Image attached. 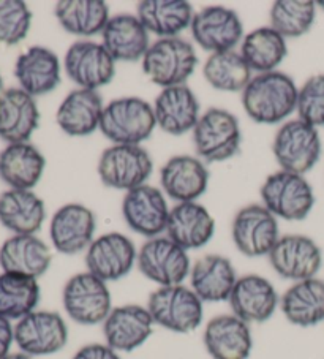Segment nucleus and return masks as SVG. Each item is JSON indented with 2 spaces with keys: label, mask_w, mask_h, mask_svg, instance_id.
Returning <instances> with one entry per match:
<instances>
[{
  "label": "nucleus",
  "mask_w": 324,
  "mask_h": 359,
  "mask_svg": "<svg viewBox=\"0 0 324 359\" xmlns=\"http://www.w3.org/2000/svg\"><path fill=\"white\" fill-rule=\"evenodd\" d=\"M299 89L283 72L259 73L242 92V107L247 116L258 123H280L288 119L297 107Z\"/></svg>",
  "instance_id": "1"
},
{
  "label": "nucleus",
  "mask_w": 324,
  "mask_h": 359,
  "mask_svg": "<svg viewBox=\"0 0 324 359\" xmlns=\"http://www.w3.org/2000/svg\"><path fill=\"white\" fill-rule=\"evenodd\" d=\"M165 194L179 203L196 201L209 184V171L201 158L191 156L171 157L160 171Z\"/></svg>",
  "instance_id": "27"
},
{
  "label": "nucleus",
  "mask_w": 324,
  "mask_h": 359,
  "mask_svg": "<svg viewBox=\"0 0 324 359\" xmlns=\"http://www.w3.org/2000/svg\"><path fill=\"white\" fill-rule=\"evenodd\" d=\"M67 342L68 326L58 312L36 309L15 325V344L29 356L54 355L64 350Z\"/></svg>",
  "instance_id": "11"
},
{
  "label": "nucleus",
  "mask_w": 324,
  "mask_h": 359,
  "mask_svg": "<svg viewBox=\"0 0 324 359\" xmlns=\"http://www.w3.org/2000/svg\"><path fill=\"white\" fill-rule=\"evenodd\" d=\"M147 311L155 325L177 334L196 331L204 317L203 301L184 283L158 287L149 296Z\"/></svg>",
  "instance_id": "3"
},
{
  "label": "nucleus",
  "mask_w": 324,
  "mask_h": 359,
  "mask_svg": "<svg viewBox=\"0 0 324 359\" xmlns=\"http://www.w3.org/2000/svg\"><path fill=\"white\" fill-rule=\"evenodd\" d=\"M170 210L163 191L147 184L127 191L122 201V215L126 224L135 233L149 239L166 233Z\"/></svg>",
  "instance_id": "18"
},
{
  "label": "nucleus",
  "mask_w": 324,
  "mask_h": 359,
  "mask_svg": "<svg viewBox=\"0 0 324 359\" xmlns=\"http://www.w3.org/2000/svg\"><path fill=\"white\" fill-rule=\"evenodd\" d=\"M203 75L212 88L222 92H244L250 83L252 70L238 51L210 54L204 62Z\"/></svg>",
  "instance_id": "38"
},
{
  "label": "nucleus",
  "mask_w": 324,
  "mask_h": 359,
  "mask_svg": "<svg viewBox=\"0 0 324 359\" xmlns=\"http://www.w3.org/2000/svg\"><path fill=\"white\" fill-rule=\"evenodd\" d=\"M136 16L149 34L160 39H176L191 26L193 7L184 0H142Z\"/></svg>",
  "instance_id": "34"
},
{
  "label": "nucleus",
  "mask_w": 324,
  "mask_h": 359,
  "mask_svg": "<svg viewBox=\"0 0 324 359\" xmlns=\"http://www.w3.org/2000/svg\"><path fill=\"white\" fill-rule=\"evenodd\" d=\"M138 262L133 241L122 233H106L86 250V268L103 282H117L130 274Z\"/></svg>",
  "instance_id": "16"
},
{
  "label": "nucleus",
  "mask_w": 324,
  "mask_h": 359,
  "mask_svg": "<svg viewBox=\"0 0 324 359\" xmlns=\"http://www.w3.org/2000/svg\"><path fill=\"white\" fill-rule=\"evenodd\" d=\"M259 194L263 206L277 219L301 222L315 206V194L307 179L283 170L267 176Z\"/></svg>",
  "instance_id": "6"
},
{
  "label": "nucleus",
  "mask_w": 324,
  "mask_h": 359,
  "mask_svg": "<svg viewBox=\"0 0 324 359\" xmlns=\"http://www.w3.org/2000/svg\"><path fill=\"white\" fill-rule=\"evenodd\" d=\"M72 359H122L119 353L106 344H89L81 346Z\"/></svg>",
  "instance_id": "42"
},
{
  "label": "nucleus",
  "mask_w": 324,
  "mask_h": 359,
  "mask_svg": "<svg viewBox=\"0 0 324 359\" xmlns=\"http://www.w3.org/2000/svg\"><path fill=\"white\" fill-rule=\"evenodd\" d=\"M214 233L215 220L199 203H179L170 210L166 236L184 250L201 249L214 238Z\"/></svg>",
  "instance_id": "26"
},
{
  "label": "nucleus",
  "mask_w": 324,
  "mask_h": 359,
  "mask_svg": "<svg viewBox=\"0 0 324 359\" xmlns=\"http://www.w3.org/2000/svg\"><path fill=\"white\" fill-rule=\"evenodd\" d=\"M154 318L147 307L127 304L113 307L103 321L106 345L117 353H130L147 342L154 331Z\"/></svg>",
  "instance_id": "19"
},
{
  "label": "nucleus",
  "mask_w": 324,
  "mask_h": 359,
  "mask_svg": "<svg viewBox=\"0 0 324 359\" xmlns=\"http://www.w3.org/2000/svg\"><path fill=\"white\" fill-rule=\"evenodd\" d=\"M316 2L311 0H278L271 8V27L288 39H299L315 24Z\"/></svg>",
  "instance_id": "39"
},
{
  "label": "nucleus",
  "mask_w": 324,
  "mask_h": 359,
  "mask_svg": "<svg viewBox=\"0 0 324 359\" xmlns=\"http://www.w3.org/2000/svg\"><path fill=\"white\" fill-rule=\"evenodd\" d=\"M40 123L35 98L20 88L5 89L0 94V140L7 144L29 142Z\"/></svg>",
  "instance_id": "21"
},
{
  "label": "nucleus",
  "mask_w": 324,
  "mask_h": 359,
  "mask_svg": "<svg viewBox=\"0 0 324 359\" xmlns=\"http://www.w3.org/2000/svg\"><path fill=\"white\" fill-rule=\"evenodd\" d=\"M296 111L309 126L324 127V73L310 76L299 89Z\"/></svg>",
  "instance_id": "41"
},
{
  "label": "nucleus",
  "mask_w": 324,
  "mask_h": 359,
  "mask_svg": "<svg viewBox=\"0 0 324 359\" xmlns=\"http://www.w3.org/2000/svg\"><path fill=\"white\" fill-rule=\"evenodd\" d=\"M41 290L36 278L0 272V317L20 321L36 311Z\"/></svg>",
  "instance_id": "37"
},
{
  "label": "nucleus",
  "mask_w": 324,
  "mask_h": 359,
  "mask_svg": "<svg viewBox=\"0 0 324 359\" xmlns=\"http://www.w3.org/2000/svg\"><path fill=\"white\" fill-rule=\"evenodd\" d=\"M15 78L20 89L34 98L49 94L60 84L58 54L45 46H30L16 59Z\"/></svg>",
  "instance_id": "25"
},
{
  "label": "nucleus",
  "mask_w": 324,
  "mask_h": 359,
  "mask_svg": "<svg viewBox=\"0 0 324 359\" xmlns=\"http://www.w3.org/2000/svg\"><path fill=\"white\" fill-rule=\"evenodd\" d=\"M198 65L191 43L182 39H160L149 46L142 57V72L161 89L185 84Z\"/></svg>",
  "instance_id": "4"
},
{
  "label": "nucleus",
  "mask_w": 324,
  "mask_h": 359,
  "mask_svg": "<svg viewBox=\"0 0 324 359\" xmlns=\"http://www.w3.org/2000/svg\"><path fill=\"white\" fill-rule=\"evenodd\" d=\"M154 171L152 157L141 146L113 144L98 160V176L106 187L130 191L147 182Z\"/></svg>",
  "instance_id": "9"
},
{
  "label": "nucleus",
  "mask_w": 324,
  "mask_h": 359,
  "mask_svg": "<svg viewBox=\"0 0 324 359\" xmlns=\"http://www.w3.org/2000/svg\"><path fill=\"white\" fill-rule=\"evenodd\" d=\"M53 253L36 234H13L0 247V269L11 274L39 278L45 276Z\"/></svg>",
  "instance_id": "23"
},
{
  "label": "nucleus",
  "mask_w": 324,
  "mask_h": 359,
  "mask_svg": "<svg viewBox=\"0 0 324 359\" xmlns=\"http://www.w3.org/2000/svg\"><path fill=\"white\" fill-rule=\"evenodd\" d=\"M238 278L227 257L210 253L191 264L190 288L203 302H223L229 299Z\"/></svg>",
  "instance_id": "28"
},
{
  "label": "nucleus",
  "mask_w": 324,
  "mask_h": 359,
  "mask_svg": "<svg viewBox=\"0 0 324 359\" xmlns=\"http://www.w3.org/2000/svg\"><path fill=\"white\" fill-rule=\"evenodd\" d=\"M104 104L95 90L74 89L60 103L55 121L70 136H89L100 128Z\"/></svg>",
  "instance_id": "31"
},
{
  "label": "nucleus",
  "mask_w": 324,
  "mask_h": 359,
  "mask_svg": "<svg viewBox=\"0 0 324 359\" xmlns=\"http://www.w3.org/2000/svg\"><path fill=\"white\" fill-rule=\"evenodd\" d=\"M102 45L116 62H136L142 60L151 43L138 16L116 15L103 29Z\"/></svg>",
  "instance_id": "30"
},
{
  "label": "nucleus",
  "mask_w": 324,
  "mask_h": 359,
  "mask_svg": "<svg viewBox=\"0 0 324 359\" xmlns=\"http://www.w3.org/2000/svg\"><path fill=\"white\" fill-rule=\"evenodd\" d=\"M64 68L68 78L78 89L98 90L113 81L116 60L102 43L76 41L68 48L64 57Z\"/></svg>",
  "instance_id": "15"
},
{
  "label": "nucleus",
  "mask_w": 324,
  "mask_h": 359,
  "mask_svg": "<svg viewBox=\"0 0 324 359\" xmlns=\"http://www.w3.org/2000/svg\"><path fill=\"white\" fill-rule=\"evenodd\" d=\"M288 54L286 39L271 26L255 29L241 43V55L252 72H276Z\"/></svg>",
  "instance_id": "36"
},
{
  "label": "nucleus",
  "mask_w": 324,
  "mask_h": 359,
  "mask_svg": "<svg viewBox=\"0 0 324 359\" xmlns=\"http://www.w3.org/2000/svg\"><path fill=\"white\" fill-rule=\"evenodd\" d=\"M238 117L222 108H210L201 114L193 128V144L198 158L205 162H227L241 149Z\"/></svg>",
  "instance_id": "5"
},
{
  "label": "nucleus",
  "mask_w": 324,
  "mask_h": 359,
  "mask_svg": "<svg viewBox=\"0 0 324 359\" xmlns=\"http://www.w3.org/2000/svg\"><path fill=\"white\" fill-rule=\"evenodd\" d=\"M272 152L280 168L304 176L318 163L323 147L318 128L301 119L285 122L277 130Z\"/></svg>",
  "instance_id": "8"
},
{
  "label": "nucleus",
  "mask_w": 324,
  "mask_h": 359,
  "mask_svg": "<svg viewBox=\"0 0 324 359\" xmlns=\"http://www.w3.org/2000/svg\"><path fill=\"white\" fill-rule=\"evenodd\" d=\"M62 304L68 317L83 326L103 325L113 311L108 283L87 271L68 278L62 292Z\"/></svg>",
  "instance_id": "7"
},
{
  "label": "nucleus",
  "mask_w": 324,
  "mask_h": 359,
  "mask_svg": "<svg viewBox=\"0 0 324 359\" xmlns=\"http://www.w3.org/2000/svg\"><path fill=\"white\" fill-rule=\"evenodd\" d=\"M318 7H320L321 10H324V0H321V2H316Z\"/></svg>",
  "instance_id": "46"
},
{
  "label": "nucleus",
  "mask_w": 324,
  "mask_h": 359,
  "mask_svg": "<svg viewBox=\"0 0 324 359\" xmlns=\"http://www.w3.org/2000/svg\"><path fill=\"white\" fill-rule=\"evenodd\" d=\"M157 126L168 135L180 136L193 132L199 121V102L189 86H173L161 89L154 103Z\"/></svg>",
  "instance_id": "24"
},
{
  "label": "nucleus",
  "mask_w": 324,
  "mask_h": 359,
  "mask_svg": "<svg viewBox=\"0 0 324 359\" xmlns=\"http://www.w3.org/2000/svg\"><path fill=\"white\" fill-rule=\"evenodd\" d=\"M32 11L22 0H0V45L15 46L26 39Z\"/></svg>",
  "instance_id": "40"
},
{
  "label": "nucleus",
  "mask_w": 324,
  "mask_h": 359,
  "mask_svg": "<svg viewBox=\"0 0 324 359\" xmlns=\"http://www.w3.org/2000/svg\"><path fill=\"white\" fill-rule=\"evenodd\" d=\"M203 339L212 359H247L253 348L250 325L234 313L212 318L204 327Z\"/></svg>",
  "instance_id": "22"
},
{
  "label": "nucleus",
  "mask_w": 324,
  "mask_h": 359,
  "mask_svg": "<svg viewBox=\"0 0 324 359\" xmlns=\"http://www.w3.org/2000/svg\"><path fill=\"white\" fill-rule=\"evenodd\" d=\"M15 344V325L11 321L0 317V359L11 353V345Z\"/></svg>",
  "instance_id": "43"
},
{
  "label": "nucleus",
  "mask_w": 324,
  "mask_h": 359,
  "mask_svg": "<svg viewBox=\"0 0 324 359\" xmlns=\"http://www.w3.org/2000/svg\"><path fill=\"white\" fill-rule=\"evenodd\" d=\"M4 92V81H2V75H0V94Z\"/></svg>",
  "instance_id": "45"
},
{
  "label": "nucleus",
  "mask_w": 324,
  "mask_h": 359,
  "mask_svg": "<svg viewBox=\"0 0 324 359\" xmlns=\"http://www.w3.org/2000/svg\"><path fill=\"white\" fill-rule=\"evenodd\" d=\"M54 15L62 29L78 36L102 35L111 18L103 0H62L55 4Z\"/></svg>",
  "instance_id": "35"
},
{
  "label": "nucleus",
  "mask_w": 324,
  "mask_h": 359,
  "mask_svg": "<svg viewBox=\"0 0 324 359\" xmlns=\"http://www.w3.org/2000/svg\"><path fill=\"white\" fill-rule=\"evenodd\" d=\"M228 302L236 317L247 325H255L264 323L276 313L280 296L266 277L247 274L238 278Z\"/></svg>",
  "instance_id": "20"
},
{
  "label": "nucleus",
  "mask_w": 324,
  "mask_h": 359,
  "mask_svg": "<svg viewBox=\"0 0 324 359\" xmlns=\"http://www.w3.org/2000/svg\"><path fill=\"white\" fill-rule=\"evenodd\" d=\"M269 263L277 274L291 282L316 277L323 266V252L313 239L304 234L280 236L269 255Z\"/></svg>",
  "instance_id": "14"
},
{
  "label": "nucleus",
  "mask_w": 324,
  "mask_h": 359,
  "mask_svg": "<svg viewBox=\"0 0 324 359\" xmlns=\"http://www.w3.org/2000/svg\"><path fill=\"white\" fill-rule=\"evenodd\" d=\"M4 359H36V358L29 356V355H26V353H22V351H16V353H10V355L5 356Z\"/></svg>",
  "instance_id": "44"
},
{
  "label": "nucleus",
  "mask_w": 324,
  "mask_h": 359,
  "mask_svg": "<svg viewBox=\"0 0 324 359\" xmlns=\"http://www.w3.org/2000/svg\"><path fill=\"white\" fill-rule=\"evenodd\" d=\"M190 30L196 45L210 54L233 51L244 40L239 15L222 5H212L195 13Z\"/></svg>",
  "instance_id": "13"
},
{
  "label": "nucleus",
  "mask_w": 324,
  "mask_h": 359,
  "mask_svg": "<svg viewBox=\"0 0 324 359\" xmlns=\"http://www.w3.org/2000/svg\"><path fill=\"white\" fill-rule=\"evenodd\" d=\"M97 219L93 210L84 204L70 203L58 209L49 224L53 247L64 255H76L93 243Z\"/></svg>",
  "instance_id": "17"
},
{
  "label": "nucleus",
  "mask_w": 324,
  "mask_h": 359,
  "mask_svg": "<svg viewBox=\"0 0 324 359\" xmlns=\"http://www.w3.org/2000/svg\"><path fill=\"white\" fill-rule=\"evenodd\" d=\"M46 160L30 142L7 144L0 152V179L15 190H32L45 172Z\"/></svg>",
  "instance_id": "29"
},
{
  "label": "nucleus",
  "mask_w": 324,
  "mask_h": 359,
  "mask_svg": "<svg viewBox=\"0 0 324 359\" xmlns=\"http://www.w3.org/2000/svg\"><path fill=\"white\" fill-rule=\"evenodd\" d=\"M157 127L154 107L140 97H122L103 109L100 132L113 144L141 146Z\"/></svg>",
  "instance_id": "2"
},
{
  "label": "nucleus",
  "mask_w": 324,
  "mask_h": 359,
  "mask_svg": "<svg viewBox=\"0 0 324 359\" xmlns=\"http://www.w3.org/2000/svg\"><path fill=\"white\" fill-rule=\"evenodd\" d=\"M138 269L158 287L182 285L190 277L189 252L168 236L149 239L138 250Z\"/></svg>",
  "instance_id": "10"
},
{
  "label": "nucleus",
  "mask_w": 324,
  "mask_h": 359,
  "mask_svg": "<svg viewBox=\"0 0 324 359\" xmlns=\"http://www.w3.org/2000/svg\"><path fill=\"white\" fill-rule=\"evenodd\" d=\"M45 219V203L32 190L8 189L0 194V224L13 234H36Z\"/></svg>",
  "instance_id": "32"
},
{
  "label": "nucleus",
  "mask_w": 324,
  "mask_h": 359,
  "mask_svg": "<svg viewBox=\"0 0 324 359\" xmlns=\"http://www.w3.org/2000/svg\"><path fill=\"white\" fill-rule=\"evenodd\" d=\"M280 309L291 325L311 327L324 321V280L295 282L280 298Z\"/></svg>",
  "instance_id": "33"
},
{
  "label": "nucleus",
  "mask_w": 324,
  "mask_h": 359,
  "mask_svg": "<svg viewBox=\"0 0 324 359\" xmlns=\"http://www.w3.org/2000/svg\"><path fill=\"white\" fill-rule=\"evenodd\" d=\"M231 236L242 255L267 257L280 239L277 217L263 204H248L234 215Z\"/></svg>",
  "instance_id": "12"
}]
</instances>
